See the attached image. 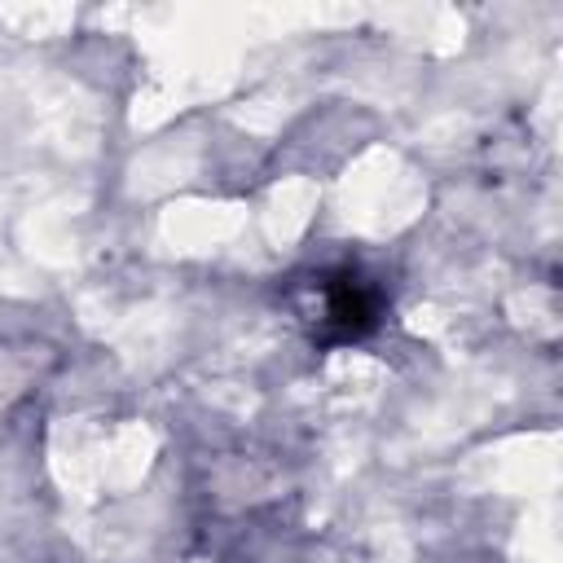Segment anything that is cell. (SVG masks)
<instances>
[{
	"mask_svg": "<svg viewBox=\"0 0 563 563\" xmlns=\"http://www.w3.org/2000/svg\"><path fill=\"white\" fill-rule=\"evenodd\" d=\"M378 317V295L374 286L352 273V268H339V273H317L312 277V290L303 295V321L317 330V334H334V339H356L374 325Z\"/></svg>",
	"mask_w": 563,
	"mask_h": 563,
	"instance_id": "obj_1",
	"label": "cell"
}]
</instances>
